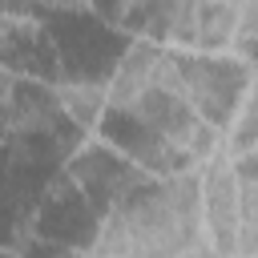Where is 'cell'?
<instances>
[{
  "mask_svg": "<svg viewBox=\"0 0 258 258\" xmlns=\"http://www.w3.org/2000/svg\"><path fill=\"white\" fill-rule=\"evenodd\" d=\"M85 254H210L198 214V169L129 181L101 210Z\"/></svg>",
  "mask_w": 258,
  "mask_h": 258,
  "instance_id": "1",
  "label": "cell"
},
{
  "mask_svg": "<svg viewBox=\"0 0 258 258\" xmlns=\"http://www.w3.org/2000/svg\"><path fill=\"white\" fill-rule=\"evenodd\" d=\"M177 56V77H181V93L189 101V109L210 121V125H226V117L238 109V101L254 89V60L226 52H194V48H173Z\"/></svg>",
  "mask_w": 258,
  "mask_h": 258,
  "instance_id": "2",
  "label": "cell"
},
{
  "mask_svg": "<svg viewBox=\"0 0 258 258\" xmlns=\"http://www.w3.org/2000/svg\"><path fill=\"white\" fill-rule=\"evenodd\" d=\"M52 93H56V105L64 113V121L89 137L97 133L109 101H105V77H85V73H56L52 77Z\"/></svg>",
  "mask_w": 258,
  "mask_h": 258,
  "instance_id": "4",
  "label": "cell"
},
{
  "mask_svg": "<svg viewBox=\"0 0 258 258\" xmlns=\"http://www.w3.org/2000/svg\"><path fill=\"white\" fill-rule=\"evenodd\" d=\"M16 77H20V73H12V69L0 60V137H4V109H8V97H12Z\"/></svg>",
  "mask_w": 258,
  "mask_h": 258,
  "instance_id": "7",
  "label": "cell"
},
{
  "mask_svg": "<svg viewBox=\"0 0 258 258\" xmlns=\"http://www.w3.org/2000/svg\"><path fill=\"white\" fill-rule=\"evenodd\" d=\"M198 214L202 238L214 258H234L238 250V194H234V165L226 153H214L198 165Z\"/></svg>",
  "mask_w": 258,
  "mask_h": 258,
  "instance_id": "3",
  "label": "cell"
},
{
  "mask_svg": "<svg viewBox=\"0 0 258 258\" xmlns=\"http://www.w3.org/2000/svg\"><path fill=\"white\" fill-rule=\"evenodd\" d=\"M250 149H258V97H254V89L238 101V109L218 129V153L238 157V153H250Z\"/></svg>",
  "mask_w": 258,
  "mask_h": 258,
  "instance_id": "5",
  "label": "cell"
},
{
  "mask_svg": "<svg viewBox=\"0 0 258 258\" xmlns=\"http://www.w3.org/2000/svg\"><path fill=\"white\" fill-rule=\"evenodd\" d=\"M0 16H12V20H44L48 16V4L44 0H0Z\"/></svg>",
  "mask_w": 258,
  "mask_h": 258,
  "instance_id": "6",
  "label": "cell"
}]
</instances>
